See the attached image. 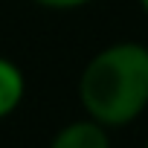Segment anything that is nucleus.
Listing matches in <instances>:
<instances>
[{"label":"nucleus","mask_w":148,"mask_h":148,"mask_svg":"<svg viewBox=\"0 0 148 148\" xmlns=\"http://www.w3.org/2000/svg\"><path fill=\"white\" fill-rule=\"evenodd\" d=\"M23 93H26V82L18 64H12L9 58H0V119L9 116L21 105Z\"/></svg>","instance_id":"nucleus-3"},{"label":"nucleus","mask_w":148,"mask_h":148,"mask_svg":"<svg viewBox=\"0 0 148 148\" xmlns=\"http://www.w3.org/2000/svg\"><path fill=\"white\" fill-rule=\"evenodd\" d=\"M79 99L108 128L134 122L148 105V47L122 41L96 52L79 79Z\"/></svg>","instance_id":"nucleus-1"},{"label":"nucleus","mask_w":148,"mask_h":148,"mask_svg":"<svg viewBox=\"0 0 148 148\" xmlns=\"http://www.w3.org/2000/svg\"><path fill=\"white\" fill-rule=\"evenodd\" d=\"M38 6H47V9H79L90 0H35Z\"/></svg>","instance_id":"nucleus-4"},{"label":"nucleus","mask_w":148,"mask_h":148,"mask_svg":"<svg viewBox=\"0 0 148 148\" xmlns=\"http://www.w3.org/2000/svg\"><path fill=\"white\" fill-rule=\"evenodd\" d=\"M108 142H110L108 125L96 122L93 116L67 122V125L52 136V145H55V148H108Z\"/></svg>","instance_id":"nucleus-2"},{"label":"nucleus","mask_w":148,"mask_h":148,"mask_svg":"<svg viewBox=\"0 0 148 148\" xmlns=\"http://www.w3.org/2000/svg\"><path fill=\"white\" fill-rule=\"evenodd\" d=\"M139 6H142V9H145V12H148V0H139Z\"/></svg>","instance_id":"nucleus-5"}]
</instances>
